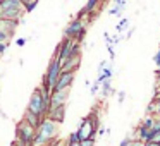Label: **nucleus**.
Instances as JSON below:
<instances>
[{"mask_svg": "<svg viewBox=\"0 0 160 146\" xmlns=\"http://www.w3.org/2000/svg\"><path fill=\"white\" fill-rule=\"evenodd\" d=\"M48 98L50 93L48 91H43L42 88H36L33 91L31 98H29V103L26 110L33 112L35 115H38L40 119H45L47 117V112H48Z\"/></svg>", "mask_w": 160, "mask_h": 146, "instance_id": "nucleus-1", "label": "nucleus"}, {"mask_svg": "<svg viewBox=\"0 0 160 146\" xmlns=\"http://www.w3.org/2000/svg\"><path fill=\"white\" fill-rule=\"evenodd\" d=\"M36 129H38V131L35 132L33 146H43L57 134V131H59V124L45 117V119H42V122H40V125Z\"/></svg>", "mask_w": 160, "mask_h": 146, "instance_id": "nucleus-2", "label": "nucleus"}, {"mask_svg": "<svg viewBox=\"0 0 160 146\" xmlns=\"http://www.w3.org/2000/svg\"><path fill=\"white\" fill-rule=\"evenodd\" d=\"M24 14L26 12L21 0H2L0 2V19L19 21Z\"/></svg>", "mask_w": 160, "mask_h": 146, "instance_id": "nucleus-3", "label": "nucleus"}, {"mask_svg": "<svg viewBox=\"0 0 160 146\" xmlns=\"http://www.w3.org/2000/svg\"><path fill=\"white\" fill-rule=\"evenodd\" d=\"M59 55H57V59H59L60 66H62L64 62H66L69 57L72 55H79L81 53V46H79V41L78 40H71V38H64V41L59 45Z\"/></svg>", "mask_w": 160, "mask_h": 146, "instance_id": "nucleus-4", "label": "nucleus"}, {"mask_svg": "<svg viewBox=\"0 0 160 146\" xmlns=\"http://www.w3.org/2000/svg\"><path fill=\"white\" fill-rule=\"evenodd\" d=\"M60 71H62V66H60L59 59L55 57V59H52V62H50L48 71H47V76L43 77V84H42L43 91H48V93L52 91V88H53V84H55L57 77H59Z\"/></svg>", "mask_w": 160, "mask_h": 146, "instance_id": "nucleus-5", "label": "nucleus"}, {"mask_svg": "<svg viewBox=\"0 0 160 146\" xmlns=\"http://www.w3.org/2000/svg\"><path fill=\"white\" fill-rule=\"evenodd\" d=\"M35 131L31 124H28L26 120H21L18 124L16 134H18V143L22 146H33V139H35Z\"/></svg>", "mask_w": 160, "mask_h": 146, "instance_id": "nucleus-6", "label": "nucleus"}, {"mask_svg": "<svg viewBox=\"0 0 160 146\" xmlns=\"http://www.w3.org/2000/svg\"><path fill=\"white\" fill-rule=\"evenodd\" d=\"M84 31H86V29H84V24H83V21H81V17H76L67 24L66 31H64V36H66V38H71V40L81 41L83 36H84Z\"/></svg>", "mask_w": 160, "mask_h": 146, "instance_id": "nucleus-7", "label": "nucleus"}, {"mask_svg": "<svg viewBox=\"0 0 160 146\" xmlns=\"http://www.w3.org/2000/svg\"><path fill=\"white\" fill-rule=\"evenodd\" d=\"M74 77H76V72H72V71H60L59 77H57L55 84H53V88H52V91L69 90L74 83Z\"/></svg>", "mask_w": 160, "mask_h": 146, "instance_id": "nucleus-8", "label": "nucleus"}, {"mask_svg": "<svg viewBox=\"0 0 160 146\" xmlns=\"http://www.w3.org/2000/svg\"><path fill=\"white\" fill-rule=\"evenodd\" d=\"M93 132H95V122L91 120V119H84V120L81 122L79 129H78L76 136H78L79 141H83V139L93 138Z\"/></svg>", "mask_w": 160, "mask_h": 146, "instance_id": "nucleus-9", "label": "nucleus"}, {"mask_svg": "<svg viewBox=\"0 0 160 146\" xmlns=\"http://www.w3.org/2000/svg\"><path fill=\"white\" fill-rule=\"evenodd\" d=\"M67 95H69V90H64V91H50L48 108H50V107H62V105H66Z\"/></svg>", "mask_w": 160, "mask_h": 146, "instance_id": "nucleus-10", "label": "nucleus"}, {"mask_svg": "<svg viewBox=\"0 0 160 146\" xmlns=\"http://www.w3.org/2000/svg\"><path fill=\"white\" fill-rule=\"evenodd\" d=\"M64 117H66V105H62V107H50L48 112H47V119L57 122V124H60L64 120Z\"/></svg>", "mask_w": 160, "mask_h": 146, "instance_id": "nucleus-11", "label": "nucleus"}, {"mask_svg": "<svg viewBox=\"0 0 160 146\" xmlns=\"http://www.w3.org/2000/svg\"><path fill=\"white\" fill-rule=\"evenodd\" d=\"M79 66H81V53L79 55L69 57V59L62 64V71H72V72H76V71L79 69Z\"/></svg>", "mask_w": 160, "mask_h": 146, "instance_id": "nucleus-12", "label": "nucleus"}, {"mask_svg": "<svg viewBox=\"0 0 160 146\" xmlns=\"http://www.w3.org/2000/svg\"><path fill=\"white\" fill-rule=\"evenodd\" d=\"M18 22H19V21H11V19H0V31L7 33V35L12 38V35H14L16 28H18Z\"/></svg>", "mask_w": 160, "mask_h": 146, "instance_id": "nucleus-13", "label": "nucleus"}, {"mask_svg": "<svg viewBox=\"0 0 160 146\" xmlns=\"http://www.w3.org/2000/svg\"><path fill=\"white\" fill-rule=\"evenodd\" d=\"M98 2H100V0H88L86 5L83 7V11L78 14V17H83L84 14H93V11L97 9V5H98Z\"/></svg>", "mask_w": 160, "mask_h": 146, "instance_id": "nucleus-14", "label": "nucleus"}, {"mask_svg": "<svg viewBox=\"0 0 160 146\" xmlns=\"http://www.w3.org/2000/svg\"><path fill=\"white\" fill-rule=\"evenodd\" d=\"M22 120H26L28 124H31L33 127H38L40 125V122H42V119L38 117V115H35L33 112H29V110H26V114H24V117H22Z\"/></svg>", "mask_w": 160, "mask_h": 146, "instance_id": "nucleus-15", "label": "nucleus"}, {"mask_svg": "<svg viewBox=\"0 0 160 146\" xmlns=\"http://www.w3.org/2000/svg\"><path fill=\"white\" fill-rule=\"evenodd\" d=\"M110 76H112V71H110V69H105V71H102V74H100V76H98L97 83H98V84H102V83H103V81H107V79H108V77H110Z\"/></svg>", "mask_w": 160, "mask_h": 146, "instance_id": "nucleus-16", "label": "nucleus"}, {"mask_svg": "<svg viewBox=\"0 0 160 146\" xmlns=\"http://www.w3.org/2000/svg\"><path fill=\"white\" fill-rule=\"evenodd\" d=\"M36 4H38V0H29V2L22 4V7H24V12H31L33 9L36 7Z\"/></svg>", "mask_w": 160, "mask_h": 146, "instance_id": "nucleus-17", "label": "nucleus"}, {"mask_svg": "<svg viewBox=\"0 0 160 146\" xmlns=\"http://www.w3.org/2000/svg\"><path fill=\"white\" fill-rule=\"evenodd\" d=\"M153 124H155V119H153V117H148V119H145V120L141 122V125H143V127H146V129H152Z\"/></svg>", "mask_w": 160, "mask_h": 146, "instance_id": "nucleus-18", "label": "nucleus"}, {"mask_svg": "<svg viewBox=\"0 0 160 146\" xmlns=\"http://www.w3.org/2000/svg\"><path fill=\"white\" fill-rule=\"evenodd\" d=\"M67 146H79V139H78L76 132H74V134H71V138H69V144H67Z\"/></svg>", "mask_w": 160, "mask_h": 146, "instance_id": "nucleus-19", "label": "nucleus"}, {"mask_svg": "<svg viewBox=\"0 0 160 146\" xmlns=\"http://www.w3.org/2000/svg\"><path fill=\"white\" fill-rule=\"evenodd\" d=\"M93 144H95V139L93 138H88V139L79 141V146H93Z\"/></svg>", "mask_w": 160, "mask_h": 146, "instance_id": "nucleus-20", "label": "nucleus"}, {"mask_svg": "<svg viewBox=\"0 0 160 146\" xmlns=\"http://www.w3.org/2000/svg\"><path fill=\"white\" fill-rule=\"evenodd\" d=\"M102 84H103V91H102V93H103V95H108V93H110V83H108V79L103 81Z\"/></svg>", "mask_w": 160, "mask_h": 146, "instance_id": "nucleus-21", "label": "nucleus"}, {"mask_svg": "<svg viewBox=\"0 0 160 146\" xmlns=\"http://www.w3.org/2000/svg\"><path fill=\"white\" fill-rule=\"evenodd\" d=\"M155 64L158 66V74H160V50L157 52V55H155Z\"/></svg>", "mask_w": 160, "mask_h": 146, "instance_id": "nucleus-22", "label": "nucleus"}, {"mask_svg": "<svg viewBox=\"0 0 160 146\" xmlns=\"http://www.w3.org/2000/svg\"><path fill=\"white\" fill-rule=\"evenodd\" d=\"M143 146H160V143H155V141H145Z\"/></svg>", "mask_w": 160, "mask_h": 146, "instance_id": "nucleus-23", "label": "nucleus"}, {"mask_svg": "<svg viewBox=\"0 0 160 146\" xmlns=\"http://www.w3.org/2000/svg\"><path fill=\"white\" fill-rule=\"evenodd\" d=\"M5 50H7V43H0V55L5 53Z\"/></svg>", "mask_w": 160, "mask_h": 146, "instance_id": "nucleus-24", "label": "nucleus"}, {"mask_svg": "<svg viewBox=\"0 0 160 146\" xmlns=\"http://www.w3.org/2000/svg\"><path fill=\"white\" fill-rule=\"evenodd\" d=\"M129 144H131V139H129V138H128V139H124V141L121 143V146H129Z\"/></svg>", "mask_w": 160, "mask_h": 146, "instance_id": "nucleus-25", "label": "nucleus"}, {"mask_svg": "<svg viewBox=\"0 0 160 146\" xmlns=\"http://www.w3.org/2000/svg\"><path fill=\"white\" fill-rule=\"evenodd\" d=\"M24 43H26V40H24V38H19V40H18V45H19V46H22Z\"/></svg>", "mask_w": 160, "mask_h": 146, "instance_id": "nucleus-26", "label": "nucleus"}, {"mask_svg": "<svg viewBox=\"0 0 160 146\" xmlns=\"http://www.w3.org/2000/svg\"><path fill=\"white\" fill-rule=\"evenodd\" d=\"M158 86H160V74H158Z\"/></svg>", "mask_w": 160, "mask_h": 146, "instance_id": "nucleus-27", "label": "nucleus"}, {"mask_svg": "<svg viewBox=\"0 0 160 146\" xmlns=\"http://www.w3.org/2000/svg\"><path fill=\"white\" fill-rule=\"evenodd\" d=\"M0 2H2V0H0Z\"/></svg>", "mask_w": 160, "mask_h": 146, "instance_id": "nucleus-28", "label": "nucleus"}]
</instances>
